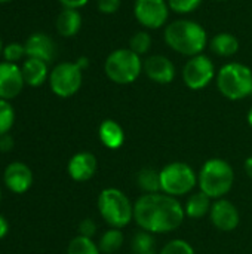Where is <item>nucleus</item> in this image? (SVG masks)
<instances>
[{
	"instance_id": "f8f14e48",
	"label": "nucleus",
	"mask_w": 252,
	"mask_h": 254,
	"mask_svg": "<svg viewBox=\"0 0 252 254\" xmlns=\"http://www.w3.org/2000/svg\"><path fill=\"white\" fill-rule=\"evenodd\" d=\"M25 82L22 77L21 67L7 61L0 63V98L13 100L18 97L24 88Z\"/></svg>"
},
{
	"instance_id": "423d86ee",
	"label": "nucleus",
	"mask_w": 252,
	"mask_h": 254,
	"mask_svg": "<svg viewBox=\"0 0 252 254\" xmlns=\"http://www.w3.org/2000/svg\"><path fill=\"white\" fill-rule=\"evenodd\" d=\"M105 76L117 85H129L143 73V60L129 48L116 49L105 58Z\"/></svg>"
},
{
	"instance_id": "dca6fc26",
	"label": "nucleus",
	"mask_w": 252,
	"mask_h": 254,
	"mask_svg": "<svg viewBox=\"0 0 252 254\" xmlns=\"http://www.w3.org/2000/svg\"><path fill=\"white\" fill-rule=\"evenodd\" d=\"M25 55L27 58H37L45 63H50L56 54L55 42L45 33H34L31 34L25 43Z\"/></svg>"
},
{
	"instance_id": "aec40b11",
	"label": "nucleus",
	"mask_w": 252,
	"mask_h": 254,
	"mask_svg": "<svg viewBox=\"0 0 252 254\" xmlns=\"http://www.w3.org/2000/svg\"><path fill=\"white\" fill-rule=\"evenodd\" d=\"M209 46H211V51L218 57H233L238 54L241 43L235 34L223 31L212 37Z\"/></svg>"
},
{
	"instance_id": "1a4fd4ad",
	"label": "nucleus",
	"mask_w": 252,
	"mask_h": 254,
	"mask_svg": "<svg viewBox=\"0 0 252 254\" xmlns=\"http://www.w3.org/2000/svg\"><path fill=\"white\" fill-rule=\"evenodd\" d=\"M215 77V65L212 60L203 54L192 57L183 68V80L192 91L206 88Z\"/></svg>"
},
{
	"instance_id": "5701e85b",
	"label": "nucleus",
	"mask_w": 252,
	"mask_h": 254,
	"mask_svg": "<svg viewBox=\"0 0 252 254\" xmlns=\"http://www.w3.org/2000/svg\"><path fill=\"white\" fill-rule=\"evenodd\" d=\"M122 246H123V234L120 229L116 228L105 231L98 241V249L104 254L116 253L117 250H120Z\"/></svg>"
},
{
	"instance_id": "72a5a7b5",
	"label": "nucleus",
	"mask_w": 252,
	"mask_h": 254,
	"mask_svg": "<svg viewBox=\"0 0 252 254\" xmlns=\"http://www.w3.org/2000/svg\"><path fill=\"white\" fill-rule=\"evenodd\" d=\"M64 7H70V9H80L85 4H88L89 0H58Z\"/></svg>"
},
{
	"instance_id": "f257e3e1",
	"label": "nucleus",
	"mask_w": 252,
	"mask_h": 254,
	"mask_svg": "<svg viewBox=\"0 0 252 254\" xmlns=\"http://www.w3.org/2000/svg\"><path fill=\"white\" fill-rule=\"evenodd\" d=\"M186 217L184 207L163 192L144 193L134 204L135 223L150 234H168L178 229Z\"/></svg>"
},
{
	"instance_id": "f03ea898",
	"label": "nucleus",
	"mask_w": 252,
	"mask_h": 254,
	"mask_svg": "<svg viewBox=\"0 0 252 254\" xmlns=\"http://www.w3.org/2000/svg\"><path fill=\"white\" fill-rule=\"evenodd\" d=\"M163 39L172 51L190 58L202 54L208 43L206 30L192 19H177L169 22L165 28Z\"/></svg>"
},
{
	"instance_id": "2eb2a0df",
	"label": "nucleus",
	"mask_w": 252,
	"mask_h": 254,
	"mask_svg": "<svg viewBox=\"0 0 252 254\" xmlns=\"http://www.w3.org/2000/svg\"><path fill=\"white\" fill-rule=\"evenodd\" d=\"M97 158L91 152H79L71 156L67 165V173L74 182H88L97 173Z\"/></svg>"
},
{
	"instance_id": "a211bd4d",
	"label": "nucleus",
	"mask_w": 252,
	"mask_h": 254,
	"mask_svg": "<svg viewBox=\"0 0 252 254\" xmlns=\"http://www.w3.org/2000/svg\"><path fill=\"white\" fill-rule=\"evenodd\" d=\"M55 27H56L58 34L62 37L76 36L82 28V15H80L79 9L64 7L56 16Z\"/></svg>"
},
{
	"instance_id": "79ce46f5",
	"label": "nucleus",
	"mask_w": 252,
	"mask_h": 254,
	"mask_svg": "<svg viewBox=\"0 0 252 254\" xmlns=\"http://www.w3.org/2000/svg\"><path fill=\"white\" fill-rule=\"evenodd\" d=\"M215 1H227V0H215Z\"/></svg>"
},
{
	"instance_id": "0eeeda50",
	"label": "nucleus",
	"mask_w": 252,
	"mask_h": 254,
	"mask_svg": "<svg viewBox=\"0 0 252 254\" xmlns=\"http://www.w3.org/2000/svg\"><path fill=\"white\" fill-rule=\"evenodd\" d=\"M198 183L195 170L186 162H171L160 170V190L178 198L190 193Z\"/></svg>"
},
{
	"instance_id": "2f4dec72",
	"label": "nucleus",
	"mask_w": 252,
	"mask_h": 254,
	"mask_svg": "<svg viewBox=\"0 0 252 254\" xmlns=\"http://www.w3.org/2000/svg\"><path fill=\"white\" fill-rule=\"evenodd\" d=\"M97 232V225L92 219H85L79 223V235L92 238Z\"/></svg>"
},
{
	"instance_id": "c85d7f7f",
	"label": "nucleus",
	"mask_w": 252,
	"mask_h": 254,
	"mask_svg": "<svg viewBox=\"0 0 252 254\" xmlns=\"http://www.w3.org/2000/svg\"><path fill=\"white\" fill-rule=\"evenodd\" d=\"M168 1V6L172 12L175 13H192L195 12L203 0H166Z\"/></svg>"
},
{
	"instance_id": "7ed1b4c3",
	"label": "nucleus",
	"mask_w": 252,
	"mask_h": 254,
	"mask_svg": "<svg viewBox=\"0 0 252 254\" xmlns=\"http://www.w3.org/2000/svg\"><path fill=\"white\" fill-rule=\"evenodd\" d=\"M235 182V171L232 165L221 159L212 158L208 159L198 176V183L201 192L208 195L211 199H221L227 195Z\"/></svg>"
},
{
	"instance_id": "e433bc0d",
	"label": "nucleus",
	"mask_w": 252,
	"mask_h": 254,
	"mask_svg": "<svg viewBox=\"0 0 252 254\" xmlns=\"http://www.w3.org/2000/svg\"><path fill=\"white\" fill-rule=\"evenodd\" d=\"M245 171H247V176L252 179V156H250V158L245 161Z\"/></svg>"
},
{
	"instance_id": "20e7f679",
	"label": "nucleus",
	"mask_w": 252,
	"mask_h": 254,
	"mask_svg": "<svg viewBox=\"0 0 252 254\" xmlns=\"http://www.w3.org/2000/svg\"><path fill=\"white\" fill-rule=\"evenodd\" d=\"M217 88L223 97L238 101L252 94V70L242 63H227L217 73Z\"/></svg>"
},
{
	"instance_id": "58836bf2",
	"label": "nucleus",
	"mask_w": 252,
	"mask_h": 254,
	"mask_svg": "<svg viewBox=\"0 0 252 254\" xmlns=\"http://www.w3.org/2000/svg\"><path fill=\"white\" fill-rule=\"evenodd\" d=\"M3 48H4V45H3V42H1V39H0V55L3 54Z\"/></svg>"
},
{
	"instance_id": "ddd939ff",
	"label": "nucleus",
	"mask_w": 252,
	"mask_h": 254,
	"mask_svg": "<svg viewBox=\"0 0 252 254\" xmlns=\"http://www.w3.org/2000/svg\"><path fill=\"white\" fill-rule=\"evenodd\" d=\"M3 183L12 193H25L33 185V171L24 162H10L4 168Z\"/></svg>"
},
{
	"instance_id": "393cba45",
	"label": "nucleus",
	"mask_w": 252,
	"mask_h": 254,
	"mask_svg": "<svg viewBox=\"0 0 252 254\" xmlns=\"http://www.w3.org/2000/svg\"><path fill=\"white\" fill-rule=\"evenodd\" d=\"M67 254H101L98 244L92 241V238H86L77 235L73 238L67 247Z\"/></svg>"
},
{
	"instance_id": "c756f323",
	"label": "nucleus",
	"mask_w": 252,
	"mask_h": 254,
	"mask_svg": "<svg viewBox=\"0 0 252 254\" xmlns=\"http://www.w3.org/2000/svg\"><path fill=\"white\" fill-rule=\"evenodd\" d=\"M159 254H195V249L184 240H172L165 244Z\"/></svg>"
},
{
	"instance_id": "473e14b6",
	"label": "nucleus",
	"mask_w": 252,
	"mask_h": 254,
	"mask_svg": "<svg viewBox=\"0 0 252 254\" xmlns=\"http://www.w3.org/2000/svg\"><path fill=\"white\" fill-rule=\"evenodd\" d=\"M15 147V140L10 134H3L0 135V152L1 153H9Z\"/></svg>"
},
{
	"instance_id": "7c9ffc66",
	"label": "nucleus",
	"mask_w": 252,
	"mask_h": 254,
	"mask_svg": "<svg viewBox=\"0 0 252 254\" xmlns=\"http://www.w3.org/2000/svg\"><path fill=\"white\" fill-rule=\"evenodd\" d=\"M122 0H98V10L104 15H113L119 10Z\"/></svg>"
},
{
	"instance_id": "bb28decb",
	"label": "nucleus",
	"mask_w": 252,
	"mask_h": 254,
	"mask_svg": "<svg viewBox=\"0 0 252 254\" xmlns=\"http://www.w3.org/2000/svg\"><path fill=\"white\" fill-rule=\"evenodd\" d=\"M15 124V110L7 100L0 98V135L9 134Z\"/></svg>"
},
{
	"instance_id": "39448f33",
	"label": "nucleus",
	"mask_w": 252,
	"mask_h": 254,
	"mask_svg": "<svg viewBox=\"0 0 252 254\" xmlns=\"http://www.w3.org/2000/svg\"><path fill=\"white\" fill-rule=\"evenodd\" d=\"M97 205L101 217L111 228L122 229L134 219V205L129 198L116 188L104 189L98 196Z\"/></svg>"
},
{
	"instance_id": "412c9836",
	"label": "nucleus",
	"mask_w": 252,
	"mask_h": 254,
	"mask_svg": "<svg viewBox=\"0 0 252 254\" xmlns=\"http://www.w3.org/2000/svg\"><path fill=\"white\" fill-rule=\"evenodd\" d=\"M211 207H212L211 198L203 192H196L192 196H189L184 207V213L190 219H202L203 216L209 214Z\"/></svg>"
},
{
	"instance_id": "a19ab883",
	"label": "nucleus",
	"mask_w": 252,
	"mask_h": 254,
	"mask_svg": "<svg viewBox=\"0 0 252 254\" xmlns=\"http://www.w3.org/2000/svg\"><path fill=\"white\" fill-rule=\"evenodd\" d=\"M0 201H1V189H0Z\"/></svg>"
},
{
	"instance_id": "6ab92c4d",
	"label": "nucleus",
	"mask_w": 252,
	"mask_h": 254,
	"mask_svg": "<svg viewBox=\"0 0 252 254\" xmlns=\"http://www.w3.org/2000/svg\"><path fill=\"white\" fill-rule=\"evenodd\" d=\"M98 137L101 143L110 150H116L122 147L125 143V131L120 127V124H117L113 119H105L101 122L98 128Z\"/></svg>"
},
{
	"instance_id": "9b49d317",
	"label": "nucleus",
	"mask_w": 252,
	"mask_h": 254,
	"mask_svg": "<svg viewBox=\"0 0 252 254\" xmlns=\"http://www.w3.org/2000/svg\"><path fill=\"white\" fill-rule=\"evenodd\" d=\"M209 219H211V223L221 232L235 231L241 222L239 211L235 207V204L224 198L215 199V202H212V207L209 211Z\"/></svg>"
},
{
	"instance_id": "f704fd0d",
	"label": "nucleus",
	"mask_w": 252,
	"mask_h": 254,
	"mask_svg": "<svg viewBox=\"0 0 252 254\" xmlns=\"http://www.w3.org/2000/svg\"><path fill=\"white\" fill-rule=\"evenodd\" d=\"M9 232V223L7 220L4 219V216L0 214V240H3Z\"/></svg>"
},
{
	"instance_id": "f3484780",
	"label": "nucleus",
	"mask_w": 252,
	"mask_h": 254,
	"mask_svg": "<svg viewBox=\"0 0 252 254\" xmlns=\"http://www.w3.org/2000/svg\"><path fill=\"white\" fill-rule=\"evenodd\" d=\"M21 71L25 85L33 88L42 86L46 82V79H49L48 63L37 58H25L21 65Z\"/></svg>"
},
{
	"instance_id": "4c0bfd02",
	"label": "nucleus",
	"mask_w": 252,
	"mask_h": 254,
	"mask_svg": "<svg viewBox=\"0 0 252 254\" xmlns=\"http://www.w3.org/2000/svg\"><path fill=\"white\" fill-rule=\"evenodd\" d=\"M247 119H248V124H250V127L252 128V107L250 109V112H248V116H247Z\"/></svg>"
},
{
	"instance_id": "ea45409f",
	"label": "nucleus",
	"mask_w": 252,
	"mask_h": 254,
	"mask_svg": "<svg viewBox=\"0 0 252 254\" xmlns=\"http://www.w3.org/2000/svg\"><path fill=\"white\" fill-rule=\"evenodd\" d=\"M9 1H13V0H0V3H9Z\"/></svg>"
},
{
	"instance_id": "b1692460",
	"label": "nucleus",
	"mask_w": 252,
	"mask_h": 254,
	"mask_svg": "<svg viewBox=\"0 0 252 254\" xmlns=\"http://www.w3.org/2000/svg\"><path fill=\"white\" fill-rule=\"evenodd\" d=\"M131 250L132 254H154V240L150 232L147 231H140L134 235L132 243H131Z\"/></svg>"
},
{
	"instance_id": "c9c22d12",
	"label": "nucleus",
	"mask_w": 252,
	"mask_h": 254,
	"mask_svg": "<svg viewBox=\"0 0 252 254\" xmlns=\"http://www.w3.org/2000/svg\"><path fill=\"white\" fill-rule=\"evenodd\" d=\"M74 63H76L82 70H86V68H88V65H89V60H88L86 57H80V58H79V60H76Z\"/></svg>"
},
{
	"instance_id": "a878e982",
	"label": "nucleus",
	"mask_w": 252,
	"mask_h": 254,
	"mask_svg": "<svg viewBox=\"0 0 252 254\" xmlns=\"http://www.w3.org/2000/svg\"><path fill=\"white\" fill-rule=\"evenodd\" d=\"M151 36L147 31H137L131 39H129V49L135 52L137 55H144L150 51L151 48Z\"/></svg>"
},
{
	"instance_id": "9d476101",
	"label": "nucleus",
	"mask_w": 252,
	"mask_h": 254,
	"mask_svg": "<svg viewBox=\"0 0 252 254\" xmlns=\"http://www.w3.org/2000/svg\"><path fill=\"white\" fill-rule=\"evenodd\" d=\"M169 6L166 0H135V19L149 30H157L168 22Z\"/></svg>"
},
{
	"instance_id": "cd10ccee",
	"label": "nucleus",
	"mask_w": 252,
	"mask_h": 254,
	"mask_svg": "<svg viewBox=\"0 0 252 254\" xmlns=\"http://www.w3.org/2000/svg\"><path fill=\"white\" fill-rule=\"evenodd\" d=\"M3 61H7V63H12V64H16L19 63L21 60H24L25 55V46L22 43H18V42H12V43H7L4 45L3 48Z\"/></svg>"
},
{
	"instance_id": "4468645a",
	"label": "nucleus",
	"mask_w": 252,
	"mask_h": 254,
	"mask_svg": "<svg viewBox=\"0 0 252 254\" xmlns=\"http://www.w3.org/2000/svg\"><path fill=\"white\" fill-rule=\"evenodd\" d=\"M143 71L146 76L160 85L171 83L175 79V65L165 55H151L143 61Z\"/></svg>"
},
{
	"instance_id": "4be33fe9",
	"label": "nucleus",
	"mask_w": 252,
	"mask_h": 254,
	"mask_svg": "<svg viewBox=\"0 0 252 254\" xmlns=\"http://www.w3.org/2000/svg\"><path fill=\"white\" fill-rule=\"evenodd\" d=\"M137 185L146 193H157L160 190V171H156L151 167L140 170L137 174Z\"/></svg>"
},
{
	"instance_id": "6e6552de",
	"label": "nucleus",
	"mask_w": 252,
	"mask_h": 254,
	"mask_svg": "<svg viewBox=\"0 0 252 254\" xmlns=\"http://www.w3.org/2000/svg\"><path fill=\"white\" fill-rule=\"evenodd\" d=\"M50 91L61 98H68L77 94L83 82V70L76 63H59L49 73Z\"/></svg>"
}]
</instances>
